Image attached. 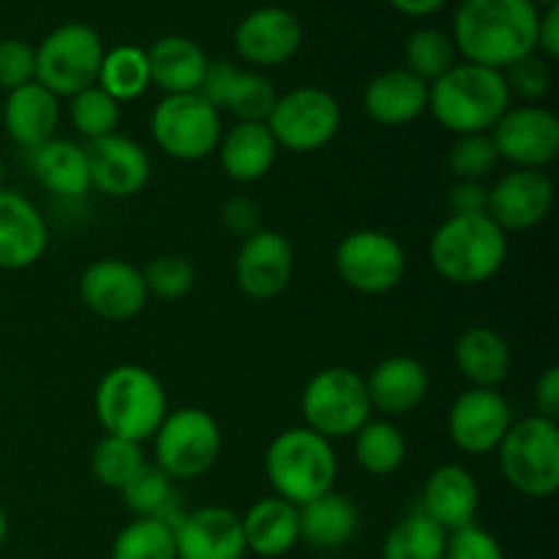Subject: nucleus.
<instances>
[{
	"mask_svg": "<svg viewBox=\"0 0 559 559\" xmlns=\"http://www.w3.org/2000/svg\"><path fill=\"white\" fill-rule=\"evenodd\" d=\"M538 16L530 0H462L451 38L467 63L506 71L535 52Z\"/></svg>",
	"mask_w": 559,
	"mask_h": 559,
	"instance_id": "nucleus-1",
	"label": "nucleus"
},
{
	"mask_svg": "<svg viewBox=\"0 0 559 559\" xmlns=\"http://www.w3.org/2000/svg\"><path fill=\"white\" fill-rule=\"evenodd\" d=\"M506 74L478 63H456L429 85V112L451 134H489L511 107Z\"/></svg>",
	"mask_w": 559,
	"mask_h": 559,
	"instance_id": "nucleus-2",
	"label": "nucleus"
},
{
	"mask_svg": "<svg viewBox=\"0 0 559 559\" xmlns=\"http://www.w3.org/2000/svg\"><path fill=\"white\" fill-rule=\"evenodd\" d=\"M437 276L456 287H478L495 278L508 260V233L486 213L448 216L429 240Z\"/></svg>",
	"mask_w": 559,
	"mask_h": 559,
	"instance_id": "nucleus-3",
	"label": "nucleus"
},
{
	"mask_svg": "<svg viewBox=\"0 0 559 559\" xmlns=\"http://www.w3.org/2000/svg\"><path fill=\"white\" fill-rule=\"evenodd\" d=\"M93 407L104 435L140 445L153 440L169 413L167 391L158 377L136 364H120L109 369L98 382Z\"/></svg>",
	"mask_w": 559,
	"mask_h": 559,
	"instance_id": "nucleus-4",
	"label": "nucleus"
},
{
	"mask_svg": "<svg viewBox=\"0 0 559 559\" xmlns=\"http://www.w3.org/2000/svg\"><path fill=\"white\" fill-rule=\"evenodd\" d=\"M338 459L331 440L306 426L284 429L265 451V478L276 497L300 508L333 491Z\"/></svg>",
	"mask_w": 559,
	"mask_h": 559,
	"instance_id": "nucleus-5",
	"label": "nucleus"
},
{
	"mask_svg": "<svg viewBox=\"0 0 559 559\" xmlns=\"http://www.w3.org/2000/svg\"><path fill=\"white\" fill-rule=\"evenodd\" d=\"M502 478L519 495L546 500L559 489V426L557 420L530 415L516 420L502 437Z\"/></svg>",
	"mask_w": 559,
	"mask_h": 559,
	"instance_id": "nucleus-6",
	"label": "nucleus"
},
{
	"mask_svg": "<svg viewBox=\"0 0 559 559\" xmlns=\"http://www.w3.org/2000/svg\"><path fill=\"white\" fill-rule=\"evenodd\" d=\"M306 429L317 431L325 440L355 437L371 420V402L366 391V377L349 366H328L317 371L300 396Z\"/></svg>",
	"mask_w": 559,
	"mask_h": 559,
	"instance_id": "nucleus-7",
	"label": "nucleus"
},
{
	"mask_svg": "<svg viewBox=\"0 0 559 559\" xmlns=\"http://www.w3.org/2000/svg\"><path fill=\"white\" fill-rule=\"evenodd\" d=\"M104 41L85 22L58 25L36 49V82L52 96H76L96 85Z\"/></svg>",
	"mask_w": 559,
	"mask_h": 559,
	"instance_id": "nucleus-8",
	"label": "nucleus"
},
{
	"mask_svg": "<svg viewBox=\"0 0 559 559\" xmlns=\"http://www.w3.org/2000/svg\"><path fill=\"white\" fill-rule=\"evenodd\" d=\"M222 453V429L216 418L200 407H180L167 413L153 435L156 467L173 480H197L216 464Z\"/></svg>",
	"mask_w": 559,
	"mask_h": 559,
	"instance_id": "nucleus-9",
	"label": "nucleus"
},
{
	"mask_svg": "<svg viewBox=\"0 0 559 559\" xmlns=\"http://www.w3.org/2000/svg\"><path fill=\"white\" fill-rule=\"evenodd\" d=\"M222 131V112L211 107L200 93L164 96L153 107V142L178 162H202L216 153Z\"/></svg>",
	"mask_w": 559,
	"mask_h": 559,
	"instance_id": "nucleus-10",
	"label": "nucleus"
},
{
	"mask_svg": "<svg viewBox=\"0 0 559 559\" xmlns=\"http://www.w3.org/2000/svg\"><path fill=\"white\" fill-rule=\"evenodd\" d=\"M278 147L293 153L322 151L342 129V107L336 96L322 87L304 85L276 98L265 120Z\"/></svg>",
	"mask_w": 559,
	"mask_h": 559,
	"instance_id": "nucleus-11",
	"label": "nucleus"
},
{
	"mask_svg": "<svg viewBox=\"0 0 559 559\" xmlns=\"http://www.w3.org/2000/svg\"><path fill=\"white\" fill-rule=\"evenodd\" d=\"M336 273L349 289L364 295H385L402 284L407 273L404 246L382 229H355L336 246Z\"/></svg>",
	"mask_w": 559,
	"mask_h": 559,
	"instance_id": "nucleus-12",
	"label": "nucleus"
},
{
	"mask_svg": "<svg viewBox=\"0 0 559 559\" xmlns=\"http://www.w3.org/2000/svg\"><path fill=\"white\" fill-rule=\"evenodd\" d=\"M489 134L513 169H544L559 156V118L540 104H511Z\"/></svg>",
	"mask_w": 559,
	"mask_h": 559,
	"instance_id": "nucleus-13",
	"label": "nucleus"
},
{
	"mask_svg": "<svg viewBox=\"0 0 559 559\" xmlns=\"http://www.w3.org/2000/svg\"><path fill=\"white\" fill-rule=\"evenodd\" d=\"M511 426V404L495 388H469L448 409V437L459 451L473 456L497 451Z\"/></svg>",
	"mask_w": 559,
	"mask_h": 559,
	"instance_id": "nucleus-14",
	"label": "nucleus"
},
{
	"mask_svg": "<svg viewBox=\"0 0 559 559\" xmlns=\"http://www.w3.org/2000/svg\"><path fill=\"white\" fill-rule=\"evenodd\" d=\"M555 186L544 169H511L486 189V216L502 233H524L549 216Z\"/></svg>",
	"mask_w": 559,
	"mask_h": 559,
	"instance_id": "nucleus-15",
	"label": "nucleus"
},
{
	"mask_svg": "<svg viewBox=\"0 0 559 559\" xmlns=\"http://www.w3.org/2000/svg\"><path fill=\"white\" fill-rule=\"evenodd\" d=\"M80 298L102 320L123 322L140 314L151 295L140 267L107 257L85 267L80 278Z\"/></svg>",
	"mask_w": 559,
	"mask_h": 559,
	"instance_id": "nucleus-16",
	"label": "nucleus"
},
{
	"mask_svg": "<svg viewBox=\"0 0 559 559\" xmlns=\"http://www.w3.org/2000/svg\"><path fill=\"white\" fill-rule=\"evenodd\" d=\"M233 41L246 63L257 69H273L298 55L304 44V25L289 9L262 5L238 22Z\"/></svg>",
	"mask_w": 559,
	"mask_h": 559,
	"instance_id": "nucleus-17",
	"label": "nucleus"
},
{
	"mask_svg": "<svg viewBox=\"0 0 559 559\" xmlns=\"http://www.w3.org/2000/svg\"><path fill=\"white\" fill-rule=\"evenodd\" d=\"M295 273V254L289 240L276 229H257L243 238L235 257L238 287L254 300H271L289 287Z\"/></svg>",
	"mask_w": 559,
	"mask_h": 559,
	"instance_id": "nucleus-18",
	"label": "nucleus"
},
{
	"mask_svg": "<svg viewBox=\"0 0 559 559\" xmlns=\"http://www.w3.org/2000/svg\"><path fill=\"white\" fill-rule=\"evenodd\" d=\"M85 158L91 189H98L115 200L140 194L151 180V156L131 136L109 134L91 140L85 145Z\"/></svg>",
	"mask_w": 559,
	"mask_h": 559,
	"instance_id": "nucleus-19",
	"label": "nucleus"
},
{
	"mask_svg": "<svg viewBox=\"0 0 559 559\" xmlns=\"http://www.w3.org/2000/svg\"><path fill=\"white\" fill-rule=\"evenodd\" d=\"M178 559H243L246 540L240 516L229 508L207 506L175 522Z\"/></svg>",
	"mask_w": 559,
	"mask_h": 559,
	"instance_id": "nucleus-20",
	"label": "nucleus"
},
{
	"mask_svg": "<svg viewBox=\"0 0 559 559\" xmlns=\"http://www.w3.org/2000/svg\"><path fill=\"white\" fill-rule=\"evenodd\" d=\"M49 243V229L25 194L0 189V271L36 265Z\"/></svg>",
	"mask_w": 559,
	"mask_h": 559,
	"instance_id": "nucleus-21",
	"label": "nucleus"
},
{
	"mask_svg": "<svg viewBox=\"0 0 559 559\" xmlns=\"http://www.w3.org/2000/svg\"><path fill=\"white\" fill-rule=\"evenodd\" d=\"M480 506L478 480L462 464H442L426 478L420 513L429 516L448 535L475 524Z\"/></svg>",
	"mask_w": 559,
	"mask_h": 559,
	"instance_id": "nucleus-22",
	"label": "nucleus"
},
{
	"mask_svg": "<svg viewBox=\"0 0 559 559\" xmlns=\"http://www.w3.org/2000/svg\"><path fill=\"white\" fill-rule=\"evenodd\" d=\"M371 409L385 413L388 418H399L418 407L429 393V371L418 358L393 355L380 360L366 377Z\"/></svg>",
	"mask_w": 559,
	"mask_h": 559,
	"instance_id": "nucleus-23",
	"label": "nucleus"
},
{
	"mask_svg": "<svg viewBox=\"0 0 559 559\" xmlns=\"http://www.w3.org/2000/svg\"><path fill=\"white\" fill-rule=\"evenodd\" d=\"M60 123L58 96L38 85L36 80L16 91L5 93L3 104V129L9 140L25 151H36L44 142L55 140Z\"/></svg>",
	"mask_w": 559,
	"mask_h": 559,
	"instance_id": "nucleus-24",
	"label": "nucleus"
},
{
	"mask_svg": "<svg viewBox=\"0 0 559 559\" xmlns=\"http://www.w3.org/2000/svg\"><path fill=\"white\" fill-rule=\"evenodd\" d=\"M364 109L380 126H407L429 109V85L407 69H388L364 87Z\"/></svg>",
	"mask_w": 559,
	"mask_h": 559,
	"instance_id": "nucleus-25",
	"label": "nucleus"
},
{
	"mask_svg": "<svg viewBox=\"0 0 559 559\" xmlns=\"http://www.w3.org/2000/svg\"><path fill=\"white\" fill-rule=\"evenodd\" d=\"M147 66H151V85L164 91V96L197 93L207 69V55L194 38L189 36H162L151 44Z\"/></svg>",
	"mask_w": 559,
	"mask_h": 559,
	"instance_id": "nucleus-26",
	"label": "nucleus"
},
{
	"mask_svg": "<svg viewBox=\"0 0 559 559\" xmlns=\"http://www.w3.org/2000/svg\"><path fill=\"white\" fill-rule=\"evenodd\" d=\"M218 164L224 175L235 183H257L265 178L276 164L278 145L265 123H235L233 129L222 131L216 145Z\"/></svg>",
	"mask_w": 559,
	"mask_h": 559,
	"instance_id": "nucleus-27",
	"label": "nucleus"
},
{
	"mask_svg": "<svg viewBox=\"0 0 559 559\" xmlns=\"http://www.w3.org/2000/svg\"><path fill=\"white\" fill-rule=\"evenodd\" d=\"M243 524L246 551H254L262 559L289 555L300 544L298 508L282 497H262L240 516Z\"/></svg>",
	"mask_w": 559,
	"mask_h": 559,
	"instance_id": "nucleus-28",
	"label": "nucleus"
},
{
	"mask_svg": "<svg viewBox=\"0 0 559 559\" xmlns=\"http://www.w3.org/2000/svg\"><path fill=\"white\" fill-rule=\"evenodd\" d=\"M298 527L300 544L314 551H336L355 538L360 527V513L349 497L328 491L298 508Z\"/></svg>",
	"mask_w": 559,
	"mask_h": 559,
	"instance_id": "nucleus-29",
	"label": "nucleus"
},
{
	"mask_svg": "<svg viewBox=\"0 0 559 559\" xmlns=\"http://www.w3.org/2000/svg\"><path fill=\"white\" fill-rule=\"evenodd\" d=\"M453 358L469 388H495V391L508 380L513 364L506 338L486 325H469L467 331L459 333Z\"/></svg>",
	"mask_w": 559,
	"mask_h": 559,
	"instance_id": "nucleus-30",
	"label": "nucleus"
},
{
	"mask_svg": "<svg viewBox=\"0 0 559 559\" xmlns=\"http://www.w3.org/2000/svg\"><path fill=\"white\" fill-rule=\"evenodd\" d=\"M31 173L44 191L63 200H76L91 191L85 147L71 140H49L31 151Z\"/></svg>",
	"mask_w": 559,
	"mask_h": 559,
	"instance_id": "nucleus-31",
	"label": "nucleus"
},
{
	"mask_svg": "<svg viewBox=\"0 0 559 559\" xmlns=\"http://www.w3.org/2000/svg\"><path fill=\"white\" fill-rule=\"evenodd\" d=\"M96 85L118 104L140 98L151 87V66H147L145 49L136 44H118L107 49Z\"/></svg>",
	"mask_w": 559,
	"mask_h": 559,
	"instance_id": "nucleus-32",
	"label": "nucleus"
},
{
	"mask_svg": "<svg viewBox=\"0 0 559 559\" xmlns=\"http://www.w3.org/2000/svg\"><path fill=\"white\" fill-rule=\"evenodd\" d=\"M120 497L136 519H162L175 527V522L183 516L175 508V480L151 462L136 469L134 478L120 489Z\"/></svg>",
	"mask_w": 559,
	"mask_h": 559,
	"instance_id": "nucleus-33",
	"label": "nucleus"
},
{
	"mask_svg": "<svg viewBox=\"0 0 559 559\" xmlns=\"http://www.w3.org/2000/svg\"><path fill=\"white\" fill-rule=\"evenodd\" d=\"M355 440V462L374 478H388L407 462V440L391 420H369Z\"/></svg>",
	"mask_w": 559,
	"mask_h": 559,
	"instance_id": "nucleus-34",
	"label": "nucleus"
},
{
	"mask_svg": "<svg viewBox=\"0 0 559 559\" xmlns=\"http://www.w3.org/2000/svg\"><path fill=\"white\" fill-rule=\"evenodd\" d=\"M456 55L459 52L451 33L440 31V27H418L404 41L402 69H407L409 74L431 85V82H437L456 66Z\"/></svg>",
	"mask_w": 559,
	"mask_h": 559,
	"instance_id": "nucleus-35",
	"label": "nucleus"
},
{
	"mask_svg": "<svg viewBox=\"0 0 559 559\" xmlns=\"http://www.w3.org/2000/svg\"><path fill=\"white\" fill-rule=\"evenodd\" d=\"M448 533L424 513L402 519L382 540V559H442Z\"/></svg>",
	"mask_w": 559,
	"mask_h": 559,
	"instance_id": "nucleus-36",
	"label": "nucleus"
},
{
	"mask_svg": "<svg viewBox=\"0 0 559 559\" xmlns=\"http://www.w3.org/2000/svg\"><path fill=\"white\" fill-rule=\"evenodd\" d=\"M109 559H178L173 524L162 519H134L115 535Z\"/></svg>",
	"mask_w": 559,
	"mask_h": 559,
	"instance_id": "nucleus-37",
	"label": "nucleus"
},
{
	"mask_svg": "<svg viewBox=\"0 0 559 559\" xmlns=\"http://www.w3.org/2000/svg\"><path fill=\"white\" fill-rule=\"evenodd\" d=\"M145 464V453H142L140 442L120 440V437L104 435L102 440L93 445L91 453V473L107 489L120 491L131 478L136 475V469Z\"/></svg>",
	"mask_w": 559,
	"mask_h": 559,
	"instance_id": "nucleus-38",
	"label": "nucleus"
},
{
	"mask_svg": "<svg viewBox=\"0 0 559 559\" xmlns=\"http://www.w3.org/2000/svg\"><path fill=\"white\" fill-rule=\"evenodd\" d=\"M276 87L265 74L238 69L233 85H229L224 109L235 115V120H240V123H265L267 115L276 107Z\"/></svg>",
	"mask_w": 559,
	"mask_h": 559,
	"instance_id": "nucleus-39",
	"label": "nucleus"
},
{
	"mask_svg": "<svg viewBox=\"0 0 559 559\" xmlns=\"http://www.w3.org/2000/svg\"><path fill=\"white\" fill-rule=\"evenodd\" d=\"M71 126L80 131L82 136L91 140H102V136L115 134L120 123V104L112 96L102 91L98 85L87 87V91L71 96Z\"/></svg>",
	"mask_w": 559,
	"mask_h": 559,
	"instance_id": "nucleus-40",
	"label": "nucleus"
},
{
	"mask_svg": "<svg viewBox=\"0 0 559 559\" xmlns=\"http://www.w3.org/2000/svg\"><path fill=\"white\" fill-rule=\"evenodd\" d=\"M500 164V153H497L491 134H464L456 136L448 153V169L453 178L462 183H484L491 178Z\"/></svg>",
	"mask_w": 559,
	"mask_h": 559,
	"instance_id": "nucleus-41",
	"label": "nucleus"
},
{
	"mask_svg": "<svg viewBox=\"0 0 559 559\" xmlns=\"http://www.w3.org/2000/svg\"><path fill=\"white\" fill-rule=\"evenodd\" d=\"M142 278H145L147 295H156L158 300L173 304L194 289L197 273L183 254H158L147 262Z\"/></svg>",
	"mask_w": 559,
	"mask_h": 559,
	"instance_id": "nucleus-42",
	"label": "nucleus"
},
{
	"mask_svg": "<svg viewBox=\"0 0 559 559\" xmlns=\"http://www.w3.org/2000/svg\"><path fill=\"white\" fill-rule=\"evenodd\" d=\"M502 74H506L511 96L524 98V104H538L540 98L549 96L551 91V66L549 60L540 58L538 52L516 60V63L508 66Z\"/></svg>",
	"mask_w": 559,
	"mask_h": 559,
	"instance_id": "nucleus-43",
	"label": "nucleus"
},
{
	"mask_svg": "<svg viewBox=\"0 0 559 559\" xmlns=\"http://www.w3.org/2000/svg\"><path fill=\"white\" fill-rule=\"evenodd\" d=\"M36 80V49L20 38H0V91L11 93Z\"/></svg>",
	"mask_w": 559,
	"mask_h": 559,
	"instance_id": "nucleus-44",
	"label": "nucleus"
},
{
	"mask_svg": "<svg viewBox=\"0 0 559 559\" xmlns=\"http://www.w3.org/2000/svg\"><path fill=\"white\" fill-rule=\"evenodd\" d=\"M442 559H506L500 540L491 533H486L478 524L456 530L448 535L445 557Z\"/></svg>",
	"mask_w": 559,
	"mask_h": 559,
	"instance_id": "nucleus-45",
	"label": "nucleus"
},
{
	"mask_svg": "<svg viewBox=\"0 0 559 559\" xmlns=\"http://www.w3.org/2000/svg\"><path fill=\"white\" fill-rule=\"evenodd\" d=\"M222 222L229 233L240 235V238H249L257 229H262L260 205L251 197H229L222 205Z\"/></svg>",
	"mask_w": 559,
	"mask_h": 559,
	"instance_id": "nucleus-46",
	"label": "nucleus"
},
{
	"mask_svg": "<svg viewBox=\"0 0 559 559\" xmlns=\"http://www.w3.org/2000/svg\"><path fill=\"white\" fill-rule=\"evenodd\" d=\"M533 399H535V409H538L535 415L557 420V415H559V369L557 366H549V369L538 377Z\"/></svg>",
	"mask_w": 559,
	"mask_h": 559,
	"instance_id": "nucleus-47",
	"label": "nucleus"
},
{
	"mask_svg": "<svg viewBox=\"0 0 559 559\" xmlns=\"http://www.w3.org/2000/svg\"><path fill=\"white\" fill-rule=\"evenodd\" d=\"M535 52L540 58L551 60L559 58V5H546L540 9L538 16V41H535Z\"/></svg>",
	"mask_w": 559,
	"mask_h": 559,
	"instance_id": "nucleus-48",
	"label": "nucleus"
},
{
	"mask_svg": "<svg viewBox=\"0 0 559 559\" xmlns=\"http://www.w3.org/2000/svg\"><path fill=\"white\" fill-rule=\"evenodd\" d=\"M453 216H469V213H486V186L462 183L459 180L451 191Z\"/></svg>",
	"mask_w": 559,
	"mask_h": 559,
	"instance_id": "nucleus-49",
	"label": "nucleus"
},
{
	"mask_svg": "<svg viewBox=\"0 0 559 559\" xmlns=\"http://www.w3.org/2000/svg\"><path fill=\"white\" fill-rule=\"evenodd\" d=\"M404 16H431L448 5V0H388Z\"/></svg>",
	"mask_w": 559,
	"mask_h": 559,
	"instance_id": "nucleus-50",
	"label": "nucleus"
},
{
	"mask_svg": "<svg viewBox=\"0 0 559 559\" xmlns=\"http://www.w3.org/2000/svg\"><path fill=\"white\" fill-rule=\"evenodd\" d=\"M5 538H9V516H5V511L0 508V546L5 544Z\"/></svg>",
	"mask_w": 559,
	"mask_h": 559,
	"instance_id": "nucleus-51",
	"label": "nucleus"
},
{
	"mask_svg": "<svg viewBox=\"0 0 559 559\" xmlns=\"http://www.w3.org/2000/svg\"><path fill=\"white\" fill-rule=\"evenodd\" d=\"M530 3H535V5H538V9H546V5H555L557 0H530Z\"/></svg>",
	"mask_w": 559,
	"mask_h": 559,
	"instance_id": "nucleus-52",
	"label": "nucleus"
},
{
	"mask_svg": "<svg viewBox=\"0 0 559 559\" xmlns=\"http://www.w3.org/2000/svg\"><path fill=\"white\" fill-rule=\"evenodd\" d=\"M3 178H5V164L3 158H0V189H3Z\"/></svg>",
	"mask_w": 559,
	"mask_h": 559,
	"instance_id": "nucleus-53",
	"label": "nucleus"
}]
</instances>
